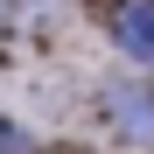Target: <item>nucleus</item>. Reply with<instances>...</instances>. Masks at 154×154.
Instances as JSON below:
<instances>
[{"label": "nucleus", "instance_id": "obj_3", "mask_svg": "<svg viewBox=\"0 0 154 154\" xmlns=\"http://www.w3.org/2000/svg\"><path fill=\"white\" fill-rule=\"evenodd\" d=\"M42 140H35V126H28V112H0V154H35Z\"/></svg>", "mask_w": 154, "mask_h": 154}, {"label": "nucleus", "instance_id": "obj_2", "mask_svg": "<svg viewBox=\"0 0 154 154\" xmlns=\"http://www.w3.org/2000/svg\"><path fill=\"white\" fill-rule=\"evenodd\" d=\"M105 28H112V49L133 70H154V0H119Z\"/></svg>", "mask_w": 154, "mask_h": 154}, {"label": "nucleus", "instance_id": "obj_1", "mask_svg": "<svg viewBox=\"0 0 154 154\" xmlns=\"http://www.w3.org/2000/svg\"><path fill=\"white\" fill-rule=\"evenodd\" d=\"M91 112L98 126H105V140L126 147V154H154V70H112V77H98V91H91Z\"/></svg>", "mask_w": 154, "mask_h": 154}]
</instances>
